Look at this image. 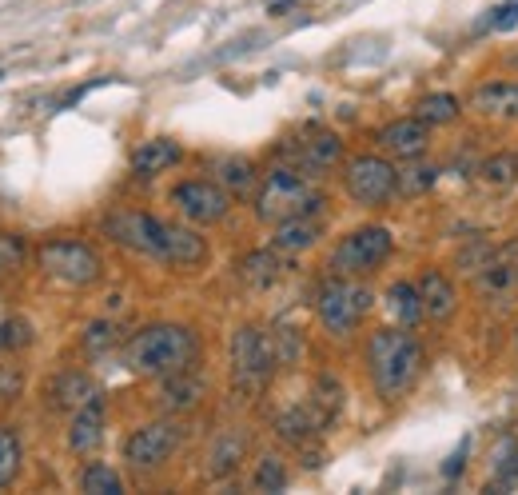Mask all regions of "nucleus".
Wrapping results in <instances>:
<instances>
[{
	"label": "nucleus",
	"instance_id": "nucleus-1",
	"mask_svg": "<svg viewBox=\"0 0 518 495\" xmlns=\"http://www.w3.org/2000/svg\"><path fill=\"white\" fill-rule=\"evenodd\" d=\"M423 364H427V352H423V344L411 332H403V328H379V332H371L367 368H371L375 392L387 404L403 400L415 388V380L423 376Z\"/></svg>",
	"mask_w": 518,
	"mask_h": 495
},
{
	"label": "nucleus",
	"instance_id": "nucleus-30",
	"mask_svg": "<svg viewBox=\"0 0 518 495\" xmlns=\"http://www.w3.org/2000/svg\"><path fill=\"white\" fill-rule=\"evenodd\" d=\"M339 408H343V384H339L335 376H319V380H315V392H311V412H315V420L327 428V424L339 416Z\"/></svg>",
	"mask_w": 518,
	"mask_h": 495
},
{
	"label": "nucleus",
	"instance_id": "nucleus-31",
	"mask_svg": "<svg viewBox=\"0 0 518 495\" xmlns=\"http://www.w3.org/2000/svg\"><path fill=\"white\" fill-rule=\"evenodd\" d=\"M80 492L120 495L124 492V480H120V476H116V468H108V464H88V468L80 472Z\"/></svg>",
	"mask_w": 518,
	"mask_h": 495
},
{
	"label": "nucleus",
	"instance_id": "nucleus-9",
	"mask_svg": "<svg viewBox=\"0 0 518 495\" xmlns=\"http://www.w3.org/2000/svg\"><path fill=\"white\" fill-rule=\"evenodd\" d=\"M279 156L287 168H295L303 176H319L343 160V140L327 128H303L299 136H287L279 144Z\"/></svg>",
	"mask_w": 518,
	"mask_h": 495
},
{
	"label": "nucleus",
	"instance_id": "nucleus-29",
	"mask_svg": "<svg viewBox=\"0 0 518 495\" xmlns=\"http://www.w3.org/2000/svg\"><path fill=\"white\" fill-rule=\"evenodd\" d=\"M459 112H463V100H459V96H451V92H431V96H423V100L415 104V116H419V120H427L431 128L459 120Z\"/></svg>",
	"mask_w": 518,
	"mask_h": 495
},
{
	"label": "nucleus",
	"instance_id": "nucleus-17",
	"mask_svg": "<svg viewBox=\"0 0 518 495\" xmlns=\"http://www.w3.org/2000/svg\"><path fill=\"white\" fill-rule=\"evenodd\" d=\"M471 108L491 120H518V80H487L475 88Z\"/></svg>",
	"mask_w": 518,
	"mask_h": 495
},
{
	"label": "nucleus",
	"instance_id": "nucleus-18",
	"mask_svg": "<svg viewBox=\"0 0 518 495\" xmlns=\"http://www.w3.org/2000/svg\"><path fill=\"white\" fill-rule=\"evenodd\" d=\"M104 440V400L96 396L92 404H84L80 412H72V428H68V448L76 456H88L96 452Z\"/></svg>",
	"mask_w": 518,
	"mask_h": 495
},
{
	"label": "nucleus",
	"instance_id": "nucleus-6",
	"mask_svg": "<svg viewBox=\"0 0 518 495\" xmlns=\"http://www.w3.org/2000/svg\"><path fill=\"white\" fill-rule=\"evenodd\" d=\"M228 356H232V376H236V384H240V388H252V392L271 380V372H275V364H279L271 336L252 328V324H244V328L232 332Z\"/></svg>",
	"mask_w": 518,
	"mask_h": 495
},
{
	"label": "nucleus",
	"instance_id": "nucleus-27",
	"mask_svg": "<svg viewBox=\"0 0 518 495\" xmlns=\"http://www.w3.org/2000/svg\"><path fill=\"white\" fill-rule=\"evenodd\" d=\"M275 432H279V440H287V444L303 448L315 432H323V424L315 420V412H311V408H287V412H279Z\"/></svg>",
	"mask_w": 518,
	"mask_h": 495
},
{
	"label": "nucleus",
	"instance_id": "nucleus-3",
	"mask_svg": "<svg viewBox=\"0 0 518 495\" xmlns=\"http://www.w3.org/2000/svg\"><path fill=\"white\" fill-rule=\"evenodd\" d=\"M319 208H323V196L307 184L303 172H295L287 164L271 168L256 192V216L263 224H283V220H295V216H311Z\"/></svg>",
	"mask_w": 518,
	"mask_h": 495
},
{
	"label": "nucleus",
	"instance_id": "nucleus-34",
	"mask_svg": "<svg viewBox=\"0 0 518 495\" xmlns=\"http://www.w3.org/2000/svg\"><path fill=\"white\" fill-rule=\"evenodd\" d=\"M483 180L491 184V188H511L518 176V156H507V152H499V156H487L483 160Z\"/></svg>",
	"mask_w": 518,
	"mask_h": 495
},
{
	"label": "nucleus",
	"instance_id": "nucleus-2",
	"mask_svg": "<svg viewBox=\"0 0 518 495\" xmlns=\"http://www.w3.org/2000/svg\"><path fill=\"white\" fill-rule=\"evenodd\" d=\"M200 356V340L192 328L184 324H152L144 332H136L124 348V364L128 372L136 376H152V380H164L172 372H184L192 368Z\"/></svg>",
	"mask_w": 518,
	"mask_h": 495
},
{
	"label": "nucleus",
	"instance_id": "nucleus-5",
	"mask_svg": "<svg viewBox=\"0 0 518 495\" xmlns=\"http://www.w3.org/2000/svg\"><path fill=\"white\" fill-rule=\"evenodd\" d=\"M36 260H40V268H44L52 280H60V284H68V288H88V284H96L100 272H104L96 248L84 244V240H48Z\"/></svg>",
	"mask_w": 518,
	"mask_h": 495
},
{
	"label": "nucleus",
	"instance_id": "nucleus-22",
	"mask_svg": "<svg viewBox=\"0 0 518 495\" xmlns=\"http://www.w3.org/2000/svg\"><path fill=\"white\" fill-rule=\"evenodd\" d=\"M176 160H180V144L168 140V136H156V140H148V144H140V148L132 152V172H136V176H160V172L172 168Z\"/></svg>",
	"mask_w": 518,
	"mask_h": 495
},
{
	"label": "nucleus",
	"instance_id": "nucleus-35",
	"mask_svg": "<svg viewBox=\"0 0 518 495\" xmlns=\"http://www.w3.org/2000/svg\"><path fill=\"white\" fill-rule=\"evenodd\" d=\"M252 488L256 492H283L287 488V468L279 456H263L256 464V476H252Z\"/></svg>",
	"mask_w": 518,
	"mask_h": 495
},
{
	"label": "nucleus",
	"instance_id": "nucleus-40",
	"mask_svg": "<svg viewBox=\"0 0 518 495\" xmlns=\"http://www.w3.org/2000/svg\"><path fill=\"white\" fill-rule=\"evenodd\" d=\"M24 392V372L16 364H0V400H16Z\"/></svg>",
	"mask_w": 518,
	"mask_h": 495
},
{
	"label": "nucleus",
	"instance_id": "nucleus-13",
	"mask_svg": "<svg viewBox=\"0 0 518 495\" xmlns=\"http://www.w3.org/2000/svg\"><path fill=\"white\" fill-rule=\"evenodd\" d=\"M475 288H479L487 300H499V304L518 300V236L507 240L503 248H495L491 264L475 276Z\"/></svg>",
	"mask_w": 518,
	"mask_h": 495
},
{
	"label": "nucleus",
	"instance_id": "nucleus-42",
	"mask_svg": "<svg viewBox=\"0 0 518 495\" xmlns=\"http://www.w3.org/2000/svg\"><path fill=\"white\" fill-rule=\"evenodd\" d=\"M518 24V0H507V4H499L495 12H491V28L495 32H507V28H515Z\"/></svg>",
	"mask_w": 518,
	"mask_h": 495
},
{
	"label": "nucleus",
	"instance_id": "nucleus-14",
	"mask_svg": "<svg viewBox=\"0 0 518 495\" xmlns=\"http://www.w3.org/2000/svg\"><path fill=\"white\" fill-rule=\"evenodd\" d=\"M375 144H379L387 156H395V160H415V156H423L427 144H431V124L419 120V116H399V120H391V124L379 128Z\"/></svg>",
	"mask_w": 518,
	"mask_h": 495
},
{
	"label": "nucleus",
	"instance_id": "nucleus-41",
	"mask_svg": "<svg viewBox=\"0 0 518 495\" xmlns=\"http://www.w3.org/2000/svg\"><path fill=\"white\" fill-rule=\"evenodd\" d=\"M467 456H471V436H463V440H459V448H455V452H451V460L443 464V476H447V480H459V472H463Z\"/></svg>",
	"mask_w": 518,
	"mask_h": 495
},
{
	"label": "nucleus",
	"instance_id": "nucleus-15",
	"mask_svg": "<svg viewBox=\"0 0 518 495\" xmlns=\"http://www.w3.org/2000/svg\"><path fill=\"white\" fill-rule=\"evenodd\" d=\"M96 396H100L96 380H92L88 372H76V368L60 372V376L48 384V408H52V412H80V408L92 404Z\"/></svg>",
	"mask_w": 518,
	"mask_h": 495
},
{
	"label": "nucleus",
	"instance_id": "nucleus-11",
	"mask_svg": "<svg viewBox=\"0 0 518 495\" xmlns=\"http://www.w3.org/2000/svg\"><path fill=\"white\" fill-rule=\"evenodd\" d=\"M104 232L128 248V252H140V256H152V260H164L168 252V224L148 216V212H112L104 220Z\"/></svg>",
	"mask_w": 518,
	"mask_h": 495
},
{
	"label": "nucleus",
	"instance_id": "nucleus-37",
	"mask_svg": "<svg viewBox=\"0 0 518 495\" xmlns=\"http://www.w3.org/2000/svg\"><path fill=\"white\" fill-rule=\"evenodd\" d=\"M271 344H275V360H279V364H295V360L303 356V336H299L295 328H275Z\"/></svg>",
	"mask_w": 518,
	"mask_h": 495
},
{
	"label": "nucleus",
	"instance_id": "nucleus-36",
	"mask_svg": "<svg viewBox=\"0 0 518 495\" xmlns=\"http://www.w3.org/2000/svg\"><path fill=\"white\" fill-rule=\"evenodd\" d=\"M495 472L503 484H518V440L507 436L499 448H495Z\"/></svg>",
	"mask_w": 518,
	"mask_h": 495
},
{
	"label": "nucleus",
	"instance_id": "nucleus-21",
	"mask_svg": "<svg viewBox=\"0 0 518 495\" xmlns=\"http://www.w3.org/2000/svg\"><path fill=\"white\" fill-rule=\"evenodd\" d=\"M208 260V244L200 232L192 228H180V224H168V252H164V264H176V268H196Z\"/></svg>",
	"mask_w": 518,
	"mask_h": 495
},
{
	"label": "nucleus",
	"instance_id": "nucleus-24",
	"mask_svg": "<svg viewBox=\"0 0 518 495\" xmlns=\"http://www.w3.org/2000/svg\"><path fill=\"white\" fill-rule=\"evenodd\" d=\"M216 184H224L232 196H252L259 188L256 164L244 160V156H224V160L216 164Z\"/></svg>",
	"mask_w": 518,
	"mask_h": 495
},
{
	"label": "nucleus",
	"instance_id": "nucleus-38",
	"mask_svg": "<svg viewBox=\"0 0 518 495\" xmlns=\"http://www.w3.org/2000/svg\"><path fill=\"white\" fill-rule=\"evenodd\" d=\"M24 344H32L28 320H4V324H0V352H16V348H24Z\"/></svg>",
	"mask_w": 518,
	"mask_h": 495
},
{
	"label": "nucleus",
	"instance_id": "nucleus-43",
	"mask_svg": "<svg viewBox=\"0 0 518 495\" xmlns=\"http://www.w3.org/2000/svg\"><path fill=\"white\" fill-rule=\"evenodd\" d=\"M20 256H24V244H20V240H12V236H0V268L20 264Z\"/></svg>",
	"mask_w": 518,
	"mask_h": 495
},
{
	"label": "nucleus",
	"instance_id": "nucleus-8",
	"mask_svg": "<svg viewBox=\"0 0 518 495\" xmlns=\"http://www.w3.org/2000/svg\"><path fill=\"white\" fill-rule=\"evenodd\" d=\"M391 248H395V240H391L387 228H379V224L355 228L351 236L339 240V248H335V256H331V272H335V276H367V272H375L379 264H387Z\"/></svg>",
	"mask_w": 518,
	"mask_h": 495
},
{
	"label": "nucleus",
	"instance_id": "nucleus-7",
	"mask_svg": "<svg viewBox=\"0 0 518 495\" xmlns=\"http://www.w3.org/2000/svg\"><path fill=\"white\" fill-rule=\"evenodd\" d=\"M343 188L359 208H383L399 192V168L383 156H355L343 172Z\"/></svg>",
	"mask_w": 518,
	"mask_h": 495
},
{
	"label": "nucleus",
	"instance_id": "nucleus-32",
	"mask_svg": "<svg viewBox=\"0 0 518 495\" xmlns=\"http://www.w3.org/2000/svg\"><path fill=\"white\" fill-rule=\"evenodd\" d=\"M116 344H120V324H116V320H96V324L84 328V352L104 356V352H112Z\"/></svg>",
	"mask_w": 518,
	"mask_h": 495
},
{
	"label": "nucleus",
	"instance_id": "nucleus-20",
	"mask_svg": "<svg viewBox=\"0 0 518 495\" xmlns=\"http://www.w3.org/2000/svg\"><path fill=\"white\" fill-rule=\"evenodd\" d=\"M240 280L252 288V292H267L271 284H279V276H283V260H279V252L275 248H256V252H248L244 260H240Z\"/></svg>",
	"mask_w": 518,
	"mask_h": 495
},
{
	"label": "nucleus",
	"instance_id": "nucleus-33",
	"mask_svg": "<svg viewBox=\"0 0 518 495\" xmlns=\"http://www.w3.org/2000/svg\"><path fill=\"white\" fill-rule=\"evenodd\" d=\"M20 460H24V452H20V436H16L12 428H0V488H8V484L16 480Z\"/></svg>",
	"mask_w": 518,
	"mask_h": 495
},
{
	"label": "nucleus",
	"instance_id": "nucleus-39",
	"mask_svg": "<svg viewBox=\"0 0 518 495\" xmlns=\"http://www.w3.org/2000/svg\"><path fill=\"white\" fill-rule=\"evenodd\" d=\"M491 256H495V244H471V248L459 256V264H463V272L479 276V272L491 264Z\"/></svg>",
	"mask_w": 518,
	"mask_h": 495
},
{
	"label": "nucleus",
	"instance_id": "nucleus-19",
	"mask_svg": "<svg viewBox=\"0 0 518 495\" xmlns=\"http://www.w3.org/2000/svg\"><path fill=\"white\" fill-rule=\"evenodd\" d=\"M419 296H423V312H427L431 320H451V316L459 312V292H455V284H451L443 272H435V268H427V272L419 276Z\"/></svg>",
	"mask_w": 518,
	"mask_h": 495
},
{
	"label": "nucleus",
	"instance_id": "nucleus-10",
	"mask_svg": "<svg viewBox=\"0 0 518 495\" xmlns=\"http://www.w3.org/2000/svg\"><path fill=\"white\" fill-rule=\"evenodd\" d=\"M180 440H184V428H180L176 416L156 420V424H144V428H136V432L128 436L124 460H128L136 472H156V468H164V464L176 456Z\"/></svg>",
	"mask_w": 518,
	"mask_h": 495
},
{
	"label": "nucleus",
	"instance_id": "nucleus-26",
	"mask_svg": "<svg viewBox=\"0 0 518 495\" xmlns=\"http://www.w3.org/2000/svg\"><path fill=\"white\" fill-rule=\"evenodd\" d=\"M244 452H248V436H244V432H224V436L212 444V452H208V472H212V476H232V472L240 468Z\"/></svg>",
	"mask_w": 518,
	"mask_h": 495
},
{
	"label": "nucleus",
	"instance_id": "nucleus-16",
	"mask_svg": "<svg viewBox=\"0 0 518 495\" xmlns=\"http://www.w3.org/2000/svg\"><path fill=\"white\" fill-rule=\"evenodd\" d=\"M204 392H208V380H204V376H196L192 368L172 372V376H164V384H160V408H164V412H172V416L192 412V408L204 400Z\"/></svg>",
	"mask_w": 518,
	"mask_h": 495
},
{
	"label": "nucleus",
	"instance_id": "nucleus-12",
	"mask_svg": "<svg viewBox=\"0 0 518 495\" xmlns=\"http://www.w3.org/2000/svg\"><path fill=\"white\" fill-rule=\"evenodd\" d=\"M172 204L192 224H220L232 208V192L216 180H184V184L172 188Z\"/></svg>",
	"mask_w": 518,
	"mask_h": 495
},
{
	"label": "nucleus",
	"instance_id": "nucleus-23",
	"mask_svg": "<svg viewBox=\"0 0 518 495\" xmlns=\"http://www.w3.org/2000/svg\"><path fill=\"white\" fill-rule=\"evenodd\" d=\"M319 236H323V228H319L311 216H295V220L275 224L271 248H275V252H307V248L319 244Z\"/></svg>",
	"mask_w": 518,
	"mask_h": 495
},
{
	"label": "nucleus",
	"instance_id": "nucleus-4",
	"mask_svg": "<svg viewBox=\"0 0 518 495\" xmlns=\"http://www.w3.org/2000/svg\"><path fill=\"white\" fill-rule=\"evenodd\" d=\"M371 304H375L371 288L359 284L355 276H331L315 292V316L331 336H351L359 320L371 312Z\"/></svg>",
	"mask_w": 518,
	"mask_h": 495
},
{
	"label": "nucleus",
	"instance_id": "nucleus-25",
	"mask_svg": "<svg viewBox=\"0 0 518 495\" xmlns=\"http://www.w3.org/2000/svg\"><path fill=\"white\" fill-rule=\"evenodd\" d=\"M387 308L391 316L403 324V328H415L427 312H423V296H419V284H407V280H395L387 288Z\"/></svg>",
	"mask_w": 518,
	"mask_h": 495
},
{
	"label": "nucleus",
	"instance_id": "nucleus-28",
	"mask_svg": "<svg viewBox=\"0 0 518 495\" xmlns=\"http://www.w3.org/2000/svg\"><path fill=\"white\" fill-rule=\"evenodd\" d=\"M439 176H443L439 164H423L419 156L403 160V168H399V196H423V192H431L439 184Z\"/></svg>",
	"mask_w": 518,
	"mask_h": 495
}]
</instances>
